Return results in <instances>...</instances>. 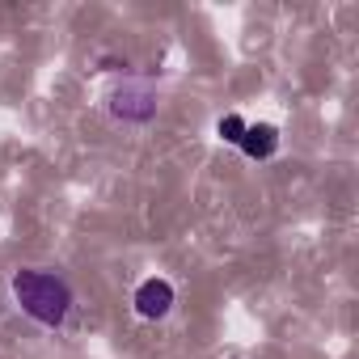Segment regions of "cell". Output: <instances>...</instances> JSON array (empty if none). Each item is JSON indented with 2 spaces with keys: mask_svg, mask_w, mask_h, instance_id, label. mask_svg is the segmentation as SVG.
<instances>
[{
  "mask_svg": "<svg viewBox=\"0 0 359 359\" xmlns=\"http://www.w3.org/2000/svg\"><path fill=\"white\" fill-rule=\"evenodd\" d=\"M13 300H18V309L30 321L47 325V330L64 325V317L72 313V287H68V279L55 275V271H39V266H26V271L13 275Z\"/></svg>",
  "mask_w": 359,
  "mask_h": 359,
  "instance_id": "6da1fadb",
  "label": "cell"
},
{
  "mask_svg": "<svg viewBox=\"0 0 359 359\" xmlns=\"http://www.w3.org/2000/svg\"><path fill=\"white\" fill-rule=\"evenodd\" d=\"M110 114L123 123H148L156 114V93L148 85H123L110 93Z\"/></svg>",
  "mask_w": 359,
  "mask_h": 359,
  "instance_id": "7a4b0ae2",
  "label": "cell"
},
{
  "mask_svg": "<svg viewBox=\"0 0 359 359\" xmlns=\"http://www.w3.org/2000/svg\"><path fill=\"white\" fill-rule=\"evenodd\" d=\"M173 309V283L169 279H144L140 287H135V313L144 317V321H161L165 313Z\"/></svg>",
  "mask_w": 359,
  "mask_h": 359,
  "instance_id": "3957f363",
  "label": "cell"
},
{
  "mask_svg": "<svg viewBox=\"0 0 359 359\" xmlns=\"http://www.w3.org/2000/svg\"><path fill=\"white\" fill-rule=\"evenodd\" d=\"M237 148H241L245 156H254V161H266V156H275V148H279V127H271V123H250Z\"/></svg>",
  "mask_w": 359,
  "mask_h": 359,
  "instance_id": "277c9868",
  "label": "cell"
},
{
  "mask_svg": "<svg viewBox=\"0 0 359 359\" xmlns=\"http://www.w3.org/2000/svg\"><path fill=\"white\" fill-rule=\"evenodd\" d=\"M245 127H250V123H245L241 114H224V118L216 123V131H220V140H224V144H241Z\"/></svg>",
  "mask_w": 359,
  "mask_h": 359,
  "instance_id": "5b68a950",
  "label": "cell"
}]
</instances>
